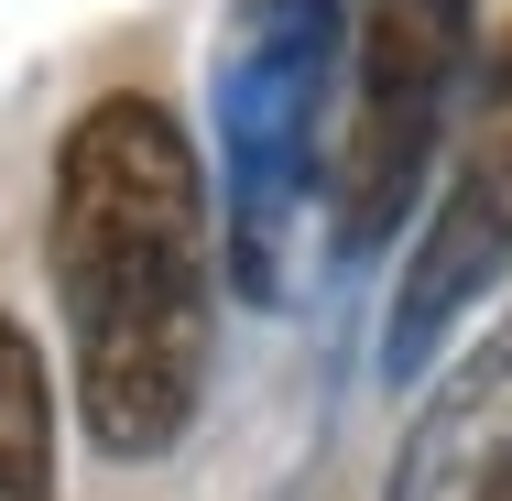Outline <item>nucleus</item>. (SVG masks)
Listing matches in <instances>:
<instances>
[{
	"label": "nucleus",
	"mask_w": 512,
	"mask_h": 501,
	"mask_svg": "<svg viewBox=\"0 0 512 501\" xmlns=\"http://www.w3.org/2000/svg\"><path fill=\"white\" fill-rule=\"evenodd\" d=\"M44 273L88 447L109 469L175 458L218 360V207L186 120L153 88H109L66 120L44 186Z\"/></svg>",
	"instance_id": "nucleus-1"
},
{
	"label": "nucleus",
	"mask_w": 512,
	"mask_h": 501,
	"mask_svg": "<svg viewBox=\"0 0 512 501\" xmlns=\"http://www.w3.org/2000/svg\"><path fill=\"white\" fill-rule=\"evenodd\" d=\"M349 66V0H229L207 55V131H218V262L240 305H284L327 175V99Z\"/></svg>",
	"instance_id": "nucleus-2"
},
{
	"label": "nucleus",
	"mask_w": 512,
	"mask_h": 501,
	"mask_svg": "<svg viewBox=\"0 0 512 501\" xmlns=\"http://www.w3.org/2000/svg\"><path fill=\"white\" fill-rule=\"evenodd\" d=\"M480 66V0H349V120L327 142V240L338 262H371L447 153V120Z\"/></svg>",
	"instance_id": "nucleus-3"
},
{
	"label": "nucleus",
	"mask_w": 512,
	"mask_h": 501,
	"mask_svg": "<svg viewBox=\"0 0 512 501\" xmlns=\"http://www.w3.org/2000/svg\"><path fill=\"white\" fill-rule=\"evenodd\" d=\"M502 284H512V22H502V44L469 66V99L447 120V186H436L425 229L404 240V273H393L382 382L414 393Z\"/></svg>",
	"instance_id": "nucleus-4"
},
{
	"label": "nucleus",
	"mask_w": 512,
	"mask_h": 501,
	"mask_svg": "<svg viewBox=\"0 0 512 501\" xmlns=\"http://www.w3.org/2000/svg\"><path fill=\"white\" fill-rule=\"evenodd\" d=\"M512 491V305L425 382L382 501H502Z\"/></svg>",
	"instance_id": "nucleus-5"
},
{
	"label": "nucleus",
	"mask_w": 512,
	"mask_h": 501,
	"mask_svg": "<svg viewBox=\"0 0 512 501\" xmlns=\"http://www.w3.org/2000/svg\"><path fill=\"white\" fill-rule=\"evenodd\" d=\"M0 501H55V382L11 305H0Z\"/></svg>",
	"instance_id": "nucleus-6"
},
{
	"label": "nucleus",
	"mask_w": 512,
	"mask_h": 501,
	"mask_svg": "<svg viewBox=\"0 0 512 501\" xmlns=\"http://www.w3.org/2000/svg\"><path fill=\"white\" fill-rule=\"evenodd\" d=\"M502 501H512V491H502Z\"/></svg>",
	"instance_id": "nucleus-7"
}]
</instances>
